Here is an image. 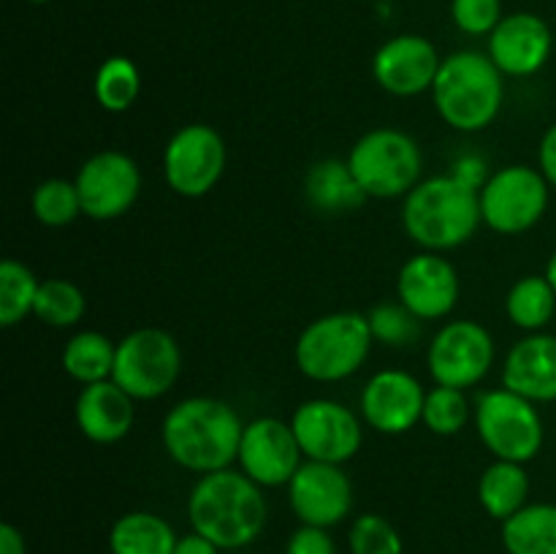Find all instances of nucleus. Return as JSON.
<instances>
[{
    "mask_svg": "<svg viewBox=\"0 0 556 554\" xmlns=\"http://www.w3.org/2000/svg\"><path fill=\"white\" fill-rule=\"evenodd\" d=\"M92 90H96V101L101 103V109L114 114L128 112L141 90L139 68H136L134 60L114 54V58L101 63L96 81H92Z\"/></svg>",
    "mask_w": 556,
    "mask_h": 554,
    "instance_id": "obj_28",
    "label": "nucleus"
},
{
    "mask_svg": "<svg viewBox=\"0 0 556 554\" xmlns=\"http://www.w3.org/2000/svg\"><path fill=\"white\" fill-rule=\"evenodd\" d=\"M304 196L320 215H345V212L358 210L367 199L348 161L315 163L304 179Z\"/></svg>",
    "mask_w": 556,
    "mask_h": 554,
    "instance_id": "obj_22",
    "label": "nucleus"
},
{
    "mask_svg": "<svg viewBox=\"0 0 556 554\" xmlns=\"http://www.w3.org/2000/svg\"><path fill=\"white\" fill-rule=\"evenodd\" d=\"M552 185L543 177L541 168L514 163L500 172L489 174L483 188L478 190L481 199V215L492 231L516 237L543 221L548 210Z\"/></svg>",
    "mask_w": 556,
    "mask_h": 554,
    "instance_id": "obj_9",
    "label": "nucleus"
},
{
    "mask_svg": "<svg viewBox=\"0 0 556 554\" xmlns=\"http://www.w3.org/2000/svg\"><path fill=\"white\" fill-rule=\"evenodd\" d=\"M367 320L375 340L386 342V345H407L421 335V318H416L402 302L378 304V307L369 310Z\"/></svg>",
    "mask_w": 556,
    "mask_h": 554,
    "instance_id": "obj_34",
    "label": "nucleus"
},
{
    "mask_svg": "<svg viewBox=\"0 0 556 554\" xmlns=\"http://www.w3.org/2000/svg\"><path fill=\"white\" fill-rule=\"evenodd\" d=\"M505 313L514 326L525 331H543L556 313V291L546 275H527L510 286Z\"/></svg>",
    "mask_w": 556,
    "mask_h": 554,
    "instance_id": "obj_27",
    "label": "nucleus"
},
{
    "mask_svg": "<svg viewBox=\"0 0 556 554\" xmlns=\"http://www.w3.org/2000/svg\"><path fill=\"white\" fill-rule=\"evenodd\" d=\"M530 498V476L519 462L494 459L478 478V503L492 519L505 521Z\"/></svg>",
    "mask_w": 556,
    "mask_h": 554,
    "instance_id": "obj_24",
    "label": "nucleus"
},
{
    "mask_svg": "<svg viewBox=\"0 0 556 554\" xmlns=\"http://www.w3.org/2000/svg\"><path fill=\"white\" fill-rule=\"evenodd\" d=\"M372 329L367 315L340 310L309 320L299 335L293 358L304 378L318 383H337L364 367L372 351Z\"/></svg>",
    "mask_w": 556,
    "mask_h": 554,
    "instance_id": "obj_5",
    "label": "nucleus"
},
{
    "mask_svg": "<svg viewBox=\"0 0 556 554\" xmlns=\"http://www.w3.org/2000/svg\"><path fill=\"white\" fill-rule=\"evenodd\" d=\"M291 427L296 432L304 459L342 462L353 459L364 443V429L356 413L329 396H315L293 411Z\"/></svg>",
    "mask_w": 556,
    "mask_h": 554,
    "instance_id": "obj_12",
    "label": "nucleus"
},
{
    "mask_svg": "<svg viewBox=\"0 0 556 554\" xmlns=\"http://www.w3.org/2000/svg\"><path fill=\"white\" fill-rule=\"evenodd\" d=\"M36 3H43V0H36Z\"/></svg>",
    "mask_w": 556,
    "mask_h": 554,
    "instance_id": "obj_42",
    "label": "nucleus"
},
{
    "mask_svg": "<svg viewBox=\"0 0 556 554\" xmlns=\"http://www.w3.org/2000/svg\"><path fill=\"white\" fill-rule=\"evenodd\" d=\"M451 174H454V177H459L462 182H467L470 188H476V190H481L483 182L489 179L486 163H483L481 158H476V155L459 158V161L454 163V172H451Z\"/></svg>",
    "mask_w": 556,
    "mask_h": 554,
    "instance_id": "obj_37",
    "label": "nucleus"
},
{
    "mask_svg": "<svg viewBox=\"0 0 556 554\" xmlns=\"http://www.w3.org/2000/svg\"><path fill=\"white\" fill-rule=\"evenodd\" d=\"M30 210L38 223L52 228L68 226L76 217L85 215L81 212V199L79 190H76V182H68V179H43L33 190Z\"/></svg>",
    "mask_w": 556,
    "mask_h": 554,
    "instance_id": "obj_31",
    "label": "nucleus"
},
{
    "mask_svg": "<svg viewBox=\"0 0 556 554\" xmlns=\"http://www.w3.org/2000/svg\"><path fill=\"white\" fill-rule=\"evenodd\" d=\"M467 421H470V402L465 391L454 386H434L432 391H427L421 424L429 432L451 438V435H459Z\"/></svg>",
    "mask_w": 556,
    "mask_h": 554,
    "instance_id": "obj_32",
    "label": "nucleus"
},
{
    "mask_svg": "<svg viewBox=\"0 0 556 554\" xmlns=\"http://www.w3.org/2000/svg\"><path fill=\"white\" fill-rule=\"evenodd\" d=\"M554 49L552 27L530 11L503 16L489 36V58L505 76H532L548 63Z\"/></svg>",
    "mask_w": 556,
    "mask_h": 554,
    "instance_id": "obj_19",
    "label": "nucleus"
},
{
    "mask_svg": "<svg viewBox=\"0 0 556 554\" xmlns=\"http://www.w3.org/2000/svg\"><path fill=\"white\" fill-rule=\"evenodd\" d=\"M351 554H402V536L386 516L364 514L358 516L348 532Z\"/></svg>",
    "mask_w": 556,
    "mask_h": 554,
    "instance_id": "obj_33",
    "label": "nucleus"
},
{
    "mask_svg": "<svg viewBox=\"0 0 556 554\" xmlns=\"http://www.w3.org/2000/svg\"><path fill=\"white\" fill-rule=\"evenodd\" d=\"M494 356L497 348L486 326L478 320H448L429 342L427 364L434 383L465 391L486 378Z\"/></svg>",
    "mask_w": 556,
    "mask_h": 554,
    "instance_id": "obj_11",
    "label": "nucleus"
},
{
    "mask_svg": "<svg viewBox=\"0 0 556 554\" xmlns=\"http://www.w3.org/2000/svg\"><path fill=\"white\" fill-rule=\"evenodd\" d=\"M476 429L494 459L519 462V465L535 459L546 440V427L535 402L505 386L478 396Z\"/></svg>",
    "mask_w": 556,
    "mask_h": 554,
    "instance_id": "obj_7",
    "label": "nucleus"
},
{
    "mask_svg": "<svg viewBox=\"0 0 556 554\" xmlns=\"http://www.w3.org/2000/svg\"><path fill=\"white\" fill-rule=\"evenodd\" d=\"M288 503L302 525L329 530L351 514L353 483L342 465L304 459L288 483Z\"/></svg>",
    "mask_w": 556,
    "mask_h": 554,
    "instance_id": "obj_15",
    "label": "nucleus"
},
{
    "mask_svg": "<svg viewBox=\"0 0 556 554\" xmlns=\"http://www.w3.org/2000/svg\"><path fill=\"white\" fill-rule=\"evenodd\" d=\"M427 391L405 369H380L362 391V418L380 435H405L421 421Z\"/></svg>",
    "mask_w": 556,
    "mask_h": 554,
    "instance_id": "obj_17",
    "label": "nucleus"
},
{
    "mask_svg": "<svg viewBox=\"0 0 556 554\" xmlns=\"http://www.w3.org/2000/svg\"><path fill=\"white\" fill-rule=\"evenodd\" d=\"M81 212L92 221H117L139 201V163L119 150H103L87 158L76 174Z\"/></svg>",
    "mask_w": 556,
    "mask_h": 554,
    "instance_id": "obj_13",
    "label": "nucleus"
},
{
    "mask_svg": "<svg viewBox=\"0 0 556 554\" xmlns=\"http://www.w3.org/2000/svg\"><path fill=\"white\" fill-rule=\"evenodd\" d=\"M286 554H337V543L326 527L302 525L288 538Z\"/></svg>",
    "mask_w": 556,
    "mask_h": 554,
    "instance_id": "obj_36",
    "label": "nucleus"
},
{
    "mask_svg": "<svg viewBox=\"0 0 556 554\" xmlns=\"http://www.w3.org/2000/svg\"><path fill=\"white\" fill-rule=\"evenodd\" d=\"M0 554H27L25 538L14 525H0Z\"/></svg>",
    "mask_w": 556,
    "mask_h": 554,
    "instance_id": "obj_40",
    "label": "nucleus"
},
{
    "mask_svg": "<svg viewBox=\"0 0 556 554\" xmlns=\"http://www.w3.org/2000/svg\"><path fill=\"white\" fill-rule=\"evenodd\" d=\"M87 313V299L76 282L65 280V277H49L41 282L36 297V307L33 315L43 320L54 329H71L79 324Z\"/></svg>",
    "mask_w": 556,
    "mask_h": 554,
    "instance_id": "obj_30",
    "label": "nucleus"
},
{
    "mask_svg": "<svg viewBox=\"0 0 556 554\" xmlns=\"http://www.w3.org/2000/svg\"><path fill=\"white\" fill-rule=\"evenodd\" d=\"M546 277H548V282H552L554 291H556V250H554V255L548 259V264H546Z\"/></svg>",
    "mask_w": 556,
    "mask_h": 554,
    "instance_id": "obj_41",
    "label": "nucleus"
},
{
    "mask_svg": "<svg viewBox=\"0 0 556 554\" xmlns=\"http://www.w3.org/2000/svg\"><path fill=\"white\" fill-rule=\"evenodd\" d=\"M226 141L212 125H182L163 150V177L177 196L201 199L226 172Z\"/></svg>",
    "mask_w": 556,
    "mask_h": 554,
    "instance_id": "obj_10",
    "label": "nucleus"
},
{
    "mask_svg": "<svg viewBox=\"0 0 556 554\" xmlns=\"http://www.w3.org/2000/svg\"><path fill=\"white\" fill-rule=\"evenodd\" d=\"M483 223L478 190L454 174L421 179L402 204V226L416 244L445 253L470 242Z\"/></svg>",
    "mask_w": 556,
    "mask_h": 554,
    "instance_id": "obj_3",
    "label": "nucleus"
},
{
    "mask_svg": "<svg viewBox=\"0 0 556 554\" xmlns=\"http://www.w3.org/2000/svg\"><path fill=\"white\" fill-rule=\"evenodd\" d=\"M261 489L233 467L206 473L190 489V527L220 546V552L250 546L266 525V498Z\"/></svg>",
    "mask_w": 556,
    "mask_h": 554,
    "instance_id": "obj_2",
    "label": "nucleus"
},
{
    "mask_svg": "<svg viewBox=\"0 0 556 554\" xmlns=\"http://www.w3.org/2000/svg\"><path fill=\"white\" fill-rule=\"evenodd\" d=\"M182 373V351L166 329H136L117 342L112 380L134 400L168 394Z\"/></svg>",
    "mask_w": 556,
    "mask_h": 554,
    "instance_id": "obj_8",
    "label": "nucleus"
},
{
    "mask_svg": "<svg viewBox=\"0 0 556 554\" xmlns=\"http://www.w3.org/2000/svg\"><path fill=\"white\" fill-rule=\"evenodd\" d=\"M239 470L253 478L258 487H282L291 483L304 462L291 421L275 416H261L244 424L239 443Z\"/></svg>",
    "mask_w": 556,
    "mask_h": 554,
    "instance_id": "obj_14",
    "label": "nucleus"
},
{
    "mask_svg": "<svg viewBox=\"0 0 556 554\" xmlns=\"http://www.w3.org/2000/svg\"><path fill=\"white\" fill-rule=\"evenodd\" d=\"M503 386L530 402H556V335L532 331L503 362Z\"/></svg>",
    "mask_w": 556,
    "mask_h": 554,
    "instance_id": "obj_20",
    "label": "nucleus"
},
{
    "mask_svg": "<svg viewBox=\"0 0 556 554\" xmlns=\"http://www.w3.org/2000/svg\"><path fill=\"white\" fill-rule=\"evenodd\" d=\"M134 396L119 389L112 378L81 386L76 396V427L92 443H117L134 429Z\"/></svg>",
    "mask_w": 556,
    "mask_h": 554,
    "instance_id": "obj_21",
    "label": "nucleus"
},
{
    "mask_svg": "<svg viewBox=\"0 0 556 554\" xmlns=\"http://www.w3.org/2000/svg\"><path fill=\"white\" fill-rule=\"evenodd\" d=\"M244 421L217 396H188L166 413L163 449L174 465L190 473H217L237 462Z\"/></svg>",
    "mask_w": 556,
    "mask_h": 554,
    "instance_id": "obj_1",
    "label": "nucleus"
},
{
    "mask_svg": "<svg viewBox=\"0 0 556 554\" xmlns=\"http://www.w3.org/2000/svg\"><path fill=\"white\" fill-rule=\"evenodd\" d=\"M503 76L489 54L472 49L443 58L432 85V101L443 123L462 134L489 128L503 109Z\"/></svg>",
    "mask_w": 556,
    "mask_h": 554,
    "instance_id": "obj_4",
    "label": "nucleus"
},
{
    "mask_svg": "<svg viewBox=\"0 0 556 554\" xmlns=\"http://www.w3.org/2000/svg\"><path fill=\"white\" fill-rule=\"evenodd\" d=\"M117 342L109 340L101 331H76L63 348V369L76 383L90 386L98 380H109L114 373Z\"/></svg>",
    "mask_w": 556,
    "mask_h": 554,
    "instance_id": "obj_26",
    "label": "nucleus"
},
{
    "mask_svg": "<svg viewBox=\"0 0 556 554\" xmlns=\"http://www.w3.org/2000/svg\"><path fill=\"white\" fill-rule=\"evenodd\" d=\"M353 177L367 199H405L424 172L418 141L400 128H372L348 155Z\"/></svg>",
    "mask_w": 556,
    "mask_h": 554,
    "instance_id": "obj_6",
    "label": "nucleus"
},
{
    "mask_svg": "<svg viewBox=\"0 0 556 554\" xmlns=\"http://www.w3.org/2000/svg\"><path fill=\"white\" fill-rule=\"evenodd\" d=\"M538 168L548 179V185L556 188V123L543 134L541 150H538Z\"/></svg>",
    "mask_w": 556,
    "mask_h": 554,
    "instance_id": "obj_38",
    "label": "nucleus"
},
{
    "mask_svg": "<svg viewBox=\"0 0 556 554\" xmlns=\"http://www.w3.org/2000/svg\"><path fill=\"white\" fill-rule=\"evenodd\" d=\"M459 272L445 255L424 250L402 264L396 277V297L421 320L451 315L459 302Z\"/></svg>",
    "mask_w": 556,
    "mask_h": 554,
    "instance_id": "obj_16",
    "label": "nucleus"
},
{
    "mask_svg": "<svg viewBox=\"0 0 556 554\" xmlns=\"http://www.w3.org/2000/svg\"><path fill=\"white\" fill-rule=\"evenodd\" d=\"M508 554H556V503H527L503 521Z\"/></svg>",
    "mask_w": 556,
    "mask_h": 554,
    "instance_id": "obj_25",
    "label": "nucleus"
},
{
    "mask_svg": "<svg viewBox=\"0 0 556 554\" xmlns=\"http://www.w3.org/2000/svg\"><path fill=\"white\" fill-rule=\"evenodd\" d=\"M451 20L467 36H492L503 22V0H454Z\"/></svg>",
    "mask_w": 556,
    "mask_h": 554,
    "instance_id": "obj_35",
    "label": "nucleus"
},
{
    "mask_svg": "<svg viewBox=\"0 0 556 554\" xmlns=\"http://www.w3.org/2000/svg\"><path fill=\"white\" fill-rule=\"evenodd\" d=\"M440 65H443V58L429 38L405 33L386 41L375 52L372 74L386 92L396 98H410L432 90Z\"/></svg>",
    "mask_w": 556,
    "mask_h": 554,
    "instance_id": "obj_18",
    "label": "nucleus"
},
{
    "mask_svg": "<svg viewBox=\"0 0 556 554\" xmlns=\"http://www.w3.org/2000/svg\"><path fill=\"white\" fill-rule=\"evenodd\" d=\"M174 554H220V546L204 538L201 532H188V536H179Z\"/></svg>",
    "mask_w": 556,
    "mask_h": 554,
    "instance_id": "obj_39",
    "label": "nucleus"
},
{
    "mask_svg": "<svg viewBox=\"0 0 556 554\" xmlns=\"http://www.w3.org/2000/svg\"><path fill=\"white\" fill-rule=\"evenodd\" d=\"M38 288L41 280L33 275L30 266L16 259H5L0 264V324L5 329L22 324L33 313Z\"/></svg>",
    "mask_w": 556,
    "mask_h": 554,
    "instance_id": "obj_29",
    "label": "nucleus"
},
{
    "mask_svg": "<svg viewBox=\"0 0 556 554\" xmlns=\"http://www.w3.org/2000/svg\"><path fill=\"white\" fill-rule=\"evenodd\" d=\"M179 536L163 516L152 511L123 514L109 530L112 554H174Z\"/></svg>",
    "mask_w": 556,
    "mask_h": 554,
    "instance_id": "obj_23",
    "label": "nucleus"
}]
</instances>
